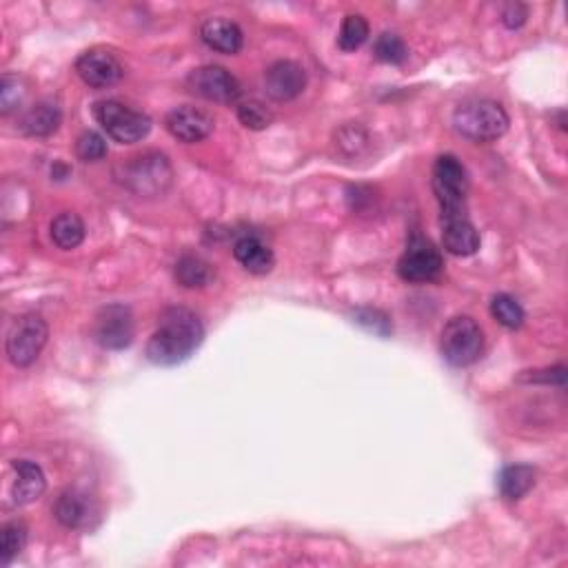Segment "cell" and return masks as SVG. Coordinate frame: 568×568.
Here are the masks:
<instances>
[{"label":"cell","instance_id":"cell-18","mask_svg":"<svg viewBox=\"0 0 568 568\" xmlns=\"http://www.w3.org/2000/svg\"><path fill=\"white\" fill-rule=\"evenodd\" d=\"M60 123H63V111H60L54 100H40V103L25 111L18 125L25 136L45 138L52 136Z\"/></svg>","mask_w":568,"mask_h":568},{"label":"cell","instance_id":"cell-9","mask_svg":"<svg viewBox=\"0 0 568 568\" xmlns=\"http://www.w3.org/2000/svg\"><path fill=\"white\" fill-rule=\"evenodd\" d=\"M76 74L89 87L107 89L123 80L125 67L116 58V54L109 52V49L94 47V49H89V52L78 56Z\"/></svg>","mask_w":568,"mask_h":568},{"label":"cell","instance_id":"cell-29","mask_svg":"<svg viewBox=\"0 0 568 568\" xmlns=\"http://www.w3.org/2000/svg\"><path fill=\"white\" fill-rule=\"evenodd\" d=\"M353 320L358 322L360 327L375 333V336H380V338L391 336V331H393V324L389 316L380 309H358L353 313Z\"/></svg>","mask_w":568,"mask_h":568},{"label":"cell","instance_id":"cell-13","mask_svg":"<svg viewBox=\"0 0 568 568\" xmlns=\"http://www.w3.org/2000/svg\"><path fill=\"white\" fill-rule=\"evenodd\" d=\"M304 87H307V71L293 60H278L265 71L267 96L278 100V103L298 98Z\"/></svg>","mask_w":568,"mask_h":568},{"label":"cell","instance_id":"cell-3","mask_svg":"<svg viewBox=\"0 0 568 568\" xmlns=\"http://www.w3.org/2000/svg\"><path fill=\"white\" fill-rule=\"evenodd\" d=\"M453 125L473 142H493L509 129V114L495 100H469L455 109Z\"/></svg>","mask_w":568,"mask_h":568},{"label":"cell","instance_id":"cell-2","mask_svg":"<svg viewBox=\"0 0 568 568\" xmlns=\"http://www.w3.org/2000/svg\"><path fill=\"white\" fill-rule=\"evenodd\" d=\"M123 185L140 198H158L165 194L174 182V167L160 151H145L123 162L120 171Z\"/></svg>","mask_w":568,"mask_h":568},{"label":"cell","instance_id":"cell-19","mask_svg":"<svg viewBox=\"0 0 568 568\" xmlns=\"http://www.w3.org/2000/svg\"><path fill=\"white\" fill-rule=\"evenodd\" d=\"M233 256L253 276H265L276 265L273 251L256 236H245L233 245Z\"/></svg>","mask_w":568,"mask_h":568},{"label":"cell","instance_id":"cell-11","mask_svg":"<svg viewBox=\"0 0 568 568\" xmlns=\"http://www.w3.org/2000/svg\"><path fill=\"white\" fill-rule=\"evenodd\" d=\"M94 338L103 349L120 351L134 342V318L123 304H109L96 316Z\"/></svg>","mask_w":568,"mask_h":568},{"label":"cell","instance_id":"cell-7","mask_svg":"<svg viewBox=\"0 0 568 568\" xmlns=\"http://www.w3.org/2000/svg\"><path fill=\"white\" fill-rule=\"evenodd\" d=\"M47 338H49L47 322L36 316V313H27V316L16 318L5 342L7 360L12 362L14 367H29V364H34L38 360V355L43 353Z\"/></svg>","mask_w":568,"mask_h":568},{"label":"cell","instance_id":"cell-24","mask_svg":"<svg viewBox=\"0 0 568 568\" xmlns=\"http://www.w3.org/2000/svg\"><path fill=\"white\" fill-rule=\"evenodd\" d=\"M27 546V529L20 522H9L0 531V562L5 566L16 560V557L25 551Z\"/></svg>","mask_w":568,"mask_h":568},{"label":"cell","instance_id":"cell-16","mask_svg":"<svg viewBox=\"0 0 568 568\" xmlns=\"http://www.w3.org/2000/svg\"><path fill=\"white\" fill-rule=\"evenodd\" d=\"M14 469V484H12V497L14 504L18 506H27L36 502L38 497H43L45 489H47V480L45 473L40 469L38 464L29 462V460H16L12 462Z\"/></svg>","mask_w":568,"mask_h":568},{"label":"cell","instance_id":"cell-14","mask_svg":"<svg viewBox=\"0 0 568 568\" xmlns=\"http://www.w3.org/2000/svg\"><path fill=\"white\" fill-rule=\"evenodd\" d=\"M442 245L451 256H473L480 249V231L469 216L442 218Z\"/></svg>","mask_w":568,"mask_h":568},{"label":"cell","instance_id":"cell-23","mask_svg":"<svg viewBox=\"0 0 568 568\" xmlns=\"http://www.w3.org/2000/svg\"><path fill=\"white\" fill-rule=\"evenodd\" d=\"M369 38V23L367 18L360 14H351L342 20L340 34H338V47L342 52H355L360 49Z\"/></svg>","mask_w":568,"mask_h":568},{"label":"cell","instance_id":"cell-10","mask_svg":"<svg viewBox=\"0 0 568 568\" xmlns=\"http://www.w3.org/2000/svg\"><path fill=\"white\" fill-rule=\"evenodd\" d=\"M442 273V256L429 240L415 236L398 260V276L407 282H431Z\"/></svg>","mask_w":568,"mask_h":568},{"label":"cell","instance_id":"cell-31","mask_svg":"<svg viewBox=\"0 0 568 568\" xmlns=\"http://www.w3.org/2000/svg\"><path fill=\"white\" fill-rule=\"evenodd\" d=\"M529 18V9L522 3H511L502 9V23L509 29H517L526 23Z\"/></svg>","mask_w":568,"mask_h":568},{"label":"cell","instance_id":"cell-30","mask_svg":"<svg viewBox=\"0 0 568 568\" xmlns=\"http://www.w3.org/2000/svg\"><path fill=\"white\" fill-rule=\"evenodd\" d=\"M23 96H25V89L23 83L16 76H3V83H0V109H3V114H9V111H14L20 103H23Z\"/></svg>","mask_w":568,"mask_h":568},{"label":"cell","instance_id":"cell-20","mask_svg":"<svg viewBox=\"0 0 568 568\" xmlns=\"http://www.w3.org/2000/svg\"><path fill=\"white\" fill-rule=\"evenodd\" d=\"M49 233H52V240L58 249L71 251L83 245L85 240V222L78 213L65 211L60 213L52 220V227H49Z\"/></svg>","mask_w":568,"mask_h":568},{"label":"cell","instance_id":"cell-32","mask_svg":"<svg viewBox=\"0 0 568 568\" xmlns=\"http://www.w3.org/2000/svg\"><path fill=\"white\" fill-rule=\"evenodd\" d=\"M533 375H529V382H542V384H562L566 382V367H553V369H542V371H531Z\"/></svg>","mask_w":568,"mask_h":568},{"label":"cell","instance_id":"cell-21","mask_svg":"<svg viewBox=\"0 0 568 568\" xmlns=\"http://www.w3.org/2000/svg\"><path fill=\"white\" fill-rule=\"evenodd\" d=\"M500 493L506 500H522L535 486V469L529 464H511L500 473Z\"/></svg>","mask_w":568,"mask_h":568},{"label":"cell","instance_id":"cell-12","mask_svg":"<svg viewBox=\"0 0 568 568\" xmlns=\"http://www.w3.org/2000/svg\"><path fill=\"white\" fill-rule=\"evenodd\" d=\"M165 127L176 140L194 145V142L205 140L213 131V116L200 107L182 105L169 111Z\"/></svg>","mask_w":568,"mask_h":568},{"label":"cell","instance_id":"cell-26","mask_svg":"<svg viewBox=\"0 0 568 568\" xmlns=\"http://www.w3.org/2000/svg\"><path fill=\"white\" fill-rule=\"evenodd\" d=\"M491 316L506 329H520L524 324L522 304L506 293H497L491 300Z\"/></svg>","mask_w":568,"mask_h":568},{"label":"cell","instance_id":"cell-17","mask_svg":"<svg viewBox=\"0 0 568 568\" xmlns=\"http://www.w3.org/2000/svg\"><path fill=\"white\" fill-rule=\"evenodd\" d=\"M54 515L67 529H83L94 517V504H91V497L87 493L69 489L60 493L54 506Z\"/></svg>","mask_w":568,"mask_h":568},{"label":"cell","instance_id":"cell-6","mask_svg":"<svg viewBox=\"0 0 568 568\" xmlns=\"http://www.w3.org/2000/svg\"><path fill=\"white\" fill-rule=\"evenodd\" d=\"M440 349L444 360L453 367H469L478 362L484 351V336L480 324L469 316H455L442 329Z\"/></svg>","mask_w":568,"mask_h":568},{"label":"cell","instance_id":"cell-25","mask_svg":"<svg viewBox=\"0 0 568 568\" xmlns=\"http://www.w3.org/2000/svg\"><path fill=\"white\" fill-rule=\"evenodd\" d=\"M373 54H375V58L380 60V63L402 65L404 60L409 58V47L398 34L384 32V34L378 36V40H375Z\"/></svg>","mask_w":568,"mask_h":568},{"label":"cell","instance_id":"cell-4","mask_svg":"<svg viewBox=\"0 0 568 568\" xmlns=\"http://www.w3.org/2000/svg\"><path fill=\"white\" fill-rule=\"evenodd\" d=\"M94 118L105 134L120 145H134L151 131V118L120 100H100L94 105Z\"/></svg>","mask_w":568,"mask_h":568},{"label":"cell","instance_id":"cell-27","mask_svg":"<svg viewBox=\"0 0 568 568\" xmlns=\"http://www.w3.org/2000/svg\"><path fill=\"white\" fill-rule=\"evenodd\" d=\"M238 120L247 129L262 131L273 123V114L260 100H245V103L238 105Z\"/></svg>","mask_w":568,"mask_h":568},{"label":"cell","instance_id":"cell-8","mask_svg":"<svg viewBox=\"0 0 568 568\" xmlns=\"http://www.w3.org/2000/svg\"><path fill=\"white\" fill-rule=\"evenodd\" d=\"M187 87L191 94L205 98L209 103H220V105L238 103V98L242 94L236 76L225 67L218 65H205L191 71L187 76Z\"/></svg>","mask_w":568,"mask_h":568},{"label":"cell","instance_id":"cell-28","mask_svg":"<svg viewBox=\"0 0 568 568\" xmlns=\"http://www.w3.org/2000/svg\"><path fill=\"white\" fill-rule=\"evenodd\" d=\"M76 156L85 162H98L107 156V140L96 131H83L76 140Z\"/></svg>","mask_w":568,"mask_h":568},{"label":"cell","instance_id":"cell-22","mask_svg":"<svg viewBox=\"0 0 568 568\" xmlns=\"http://www.w3.org/2000/svg\"><path fill=\"white\" fill-rule=\"evenodd\" d=\"M213 267L209 265L207 260H202L200 256H194V253H187L176 262V280L180 287L187 289H202L213 280Z\"/></svg>","mask_w":568,"mask_h":568},{"label":"cell","instance_id":"cell-15","mask_svg":"<svg viewBox=\"0 0 568 568\" xmlns=\"http://www.w3.org/2000/svg\"><path fill=\"white\" fill-rule=\"evenodd\" d=\"M200 38L213 52L233 56L238 54L242 45H245V34L238 27V23H233L229 18H207L205 23L200 25Z\"/></svg>","mask_w":568,"mask_h":568},{"label":"cell","instance_id":"cell-1","mask_svg":"<svg viewBox=\"0 0 568 568\" xmlns=\"http://www.w3.org/2000/svg\"><path fill=\"white\" fill-rule=\"evenodd\" d=\"M205 338L200 318L187 307L162 311L156 331L147 342V358L158 367H174L194 355Z\"/></svg>","mask_w":568,"mask_h":568},{"label":"cell","instance_id":"cell-5","mask_svg":"<svg viewBox=\"0 0 568 568\" xmlns=\"http://www.w3.org/2000/svg\"><path fill=\"white\" fill-rule=\"evenodd\" d=\"M433 191L442 207V218L466 216V194H469V176L462 162L444 154L435 160Z\"/></svg>","mask_w":568,"mask_h":568}]
</instances>
